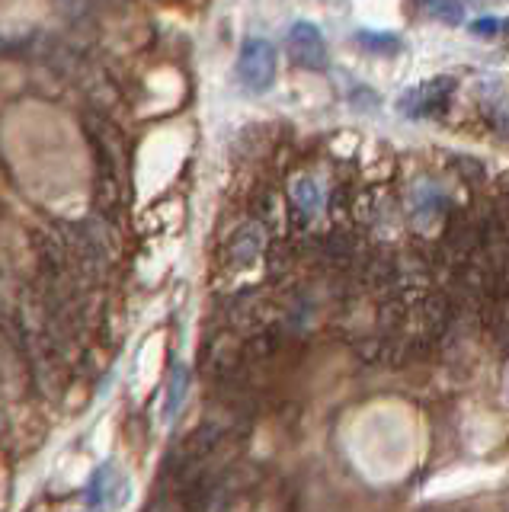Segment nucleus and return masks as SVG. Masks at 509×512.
I'll return each mask as SVG.
<instances>
[{
	"label": "nucleus",
	"mask_w": 509,
	"mask_h": 512,
	"mask_svg": "<svg viewBox=\"0 0 509 512\" xmlns=\"http://www.w3.org/2000/svg\"><path fill=\"white\" fill-rule=\"evenodd\" d=\"M132 500V480L116 461H106L93 471L87 484V506L90 512H122Z\"/></svg>",
	"instance_id": "obj_1"
},
{
	"label": "nucleus",
	"mask_w": 509,
	"mask_h": 512,
	"mask_svg": "<svg viewBox=\"0 0 509 512\" xmlns=\"http://www.w3.org/2000/svg\"><path fill=\"white\" fill-rule=\"evenodd\" d=\"M276 48L269 39H247L237 55V77L250 93H266L276 80Z\"/></svg>",
	"instance_id": "obj_2"
},
{
	"label": "nucleus",
	"mask_w": 509,
	"mask_h": 512,
	"mask_svg": "<svg viewBox=\"0 0 509 512\" xmlns=\"http://www.w3.org/2000/svg\"><path fill=\"white\" fill-rule=\"evenodd\" d=\"M285 52H289V58L305 71H327V64H330L321 29L305 20L289 29V36H285Z\"/></svg>",
	"instance_id": "obj_3"
},
{
	"label": "nucleus",
	"mask_w": 509,
	"mask_h": 512,
	"mask_svg": "<svg viewBox=\"0 0 509 512\" xmlns=\"http://www.w3.org/2000/svg\"><path fill=\"white\" fill-rule=\"evenodd\" d=\"M455 84L449 77H439V80H426L417 90H410L407 96L397 106H401L404 116H433V112H442V106L449 103Z\"/></svg>",
	"instance_id": "obj_4"
},
{
	"label": "nucleus",
	"mask_w": 509,
	"mask_h": 512,
	"mask_svg": "<svg viewBox=\"0 0 509 512\" xmlns=\"http://www.w3.org/2000/svg\"><path fill=\"white\" fill-rule=\"evenodd\" d=\"M356 42L372 55H394L401 52V39L394 32H375V29H359L356 32Z\"/></svg>",
	"instance_id": "obj_5"
},
{
	"label": "nucleus",
	"mask_w": 509,
	"mask_h": 512,
	"mask_svg": "<svg viewBox=\"0 0 509 512\" xmlns=\"http://www.w3.org/2000/svg\"><path fill=\"white\" fill-rule=\"evenodd\" d=\"M423 7H429V13L442 20L445 26H461L465 23V4L461 0H423Z\"/></svg>",
	"instance_id": "obj_6"
},
{
	"label": "nucleus",
	"mask_w": 509,
	"mask_h": 512,
	"mask_svg": "<svg viewBox=\"0 0 509 512\" xmlns=\"http://www.w3.org/2000/svg\"><path fill=\"white\" fill-rule=\"evenodd\" d=\"M503 29H506V23L500 20V16H484V20L471 23V32H474V36H481V39H497Z\"/></svg>",
	"instance_id": "obj_7"
},
{
	"label": "nucleus",
	"mask_w": 509,
	"mask_h": 512,
	"mask_svg": "<svg viewBox=\"0 0 509 512\" xmlns=\"http://www.w3.org/2000/svg\"><path fill=\"white\" fill-rule=\"evenodd\" d=\"M186 394V372L183 368H177L173 372V381H170V400H167V416H173L177 413V407H180V397Z\"/></svg>",
	"instance_id": "obj_8"
}]
</instances>
